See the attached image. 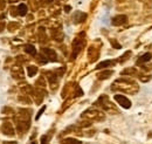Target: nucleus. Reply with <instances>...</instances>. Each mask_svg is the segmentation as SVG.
<instances>
[{"label":"nucleus","mask_w":152,"mask_h":144,"mask_svg":"<svg viewBox=\"0 0 152 144\" xmlns=\"http://www.w3.org/2000/svg\"><path fill=\"white\" fill-rule=\"evenodd\" d=\"M115 101H116L119 106H122L123 108H125V109L131 108V101H130L128 97L123 96V95H115Z\"/></svg>","instance_id":"1"},{"label":"nucleus","mask_w":152,"mask_h":144,"mask_svg":"<svg viewBox=\"0 0 152 144\" xmlns=\"http://www.w3.org/2000/svg\"><path fill=\"white\" fill-rule=\"evenodd\" d=\"M42 53L47 55L48 60H52V61H56V53H55L53 49H49V48H42Z\"/></svg>","instance_id":"2"},{"label":"nucleus","mask_w":152,"mask_h":144,"mask_svg":"<svg viewBox=\"0 0 152 144\" xmlns=\"http://www.w3.org/2000/svg\"><path fill=\"white\" fill-rule=\"evenodd\" d=\"M2 132H4L5 135H8V136H12V135L14 134V132H13V128H12L10 122H5V123L2 124Z\"/></svg>","instance_id":"3"},{"label":"nucleus","mask_w":152,"mask_h":144,"mask_svg":"<svg viewBox=\"0 0 152 144\" xmlns=\"http://www.w3.org/2000/svg\"><path fill=\"white\" fill-rule=\"evenodd\" d=\"M126 22V15H117L113 19V25L115 26H121Z\"/></svg>","instance_id":"4"},{"label":"nucleus","mask_w":152,"mask_h":144,"mask_svg":"<svg viewBox=\"0 0 152 144\" xmlns=\"http://www.w3.org/2000/svg\"><path fill=\"white\" fill-rule=\"evenodd\" d=\"M115 61L114 60H107V61H103V62H99L96 67V69H102V68H105V67H110V66H114Z\"/></svg>","instance_id":"5"},{"label":"nucleus","mask_w":152,"mask_h":144,"mask_svg":"<svg viewBox=\"0 0 152 144\" xmlns=\"http://www.w3.org/2000/svg\"><path fill=\"white\" fill-rule=\"evenodd\" d=\"M151 54L150 53H146V54L142 55L139 59H138V61H137V63H144V62H148V61H150L151 60Z\"/></svg>","instance_id":"6"},{"label":"nucleus","mask_w":152,"mask_h":144,"mask_svg":"<svg viewBox=\"0 0 152 144\" xmlns=\"http://www.w3.org/2000/svg\"><path fill=\"white\" fill-rule=\"evenodd\" d=\"M27 6L25 5V4H20L19 7H18V13H19V15H26L27 14Z\"/></svg>","instance_id":"7"},{"label":"nucleus","mask_w":152,"mask_h":144,"mask_svg":"<svg viewBox=\"0 0 152 144\" xmlns=\"http://www.w3.org/2000/svg\"><path fill=\"white\" fill-rule=\"evenodd\" d=\"M25 52L28 53V54H31V55L37 54V49H35V47L32 46V45H27V46L25 47Z\"/></svg>","instance_id":"8"},{"label":"nucleus","mask_w":152,"mask_h":144,"mask_svg":"<svg viewBox=\"0 0 152 144\" xmlns=\"http://www.w3.org/2000/svg\"><path fill=\"white\" fill-rule=\"evenodd\" d=\"M27 71H28V75H29V76H34V75L38 73V68L34 67V66H32V67H28Z\"/></svg>","instance_id":"9"},{"label":"nucleus","mask_w":152,"mask_h":144,"mask_svg":"<svg viewBox=\"0 0 152 144\" xmlns=\"http://www.w3.org/2000/svg\"><path fill=\"white\" fill-rule=\"evenodd\" d=\"M113 74V72L111 71H108V72H104L102 73V74H99V80H104V79H108V77H110V75Z\"/></svg>","instance_id":"10"},{"label":"nucleus","mask_w":152,"mask_h":144,"mask_svg":"<svg viewBox=\"0 0 152 144\" xmlns=\"http://www.w3.org/2000/svg\"><path fill=\"white\" fill-rule=\"evenodd\" d=\"M63 143L66 144H81L80 141H76V140H73V138H67L63 141Z\"/></svg>","instance_id":"11"},{"label":"nucleus","mask_w":152,"mask_h":144,"mask_svg":"<svg viewBox=\"0 0 152 144\" xmlns=\"http://www.w3.org/2000/svg\"><path fill=\"white\" fill-rule=\"evenodd\" d=\"M45 109H46V106H43L42 108L40 109V111H39V112H38V115H37V117H35V120H39V118H40V116L42 115V112L45 111Z\"/></svg>","instance_id":"12"},{"label":"nucleus","mask_w":152,"mask_h":144,"mask_svg":"<svg viewBox=\"0 0 152 144\" xmlns=\"http://www.w3.org/2000/svg\"><path fill=\"white\" fill-rule=\"evenodd\" d=\"M41 144H47V136L41 137Z\"/></svg>","instance_id":"13"},{"label":"nucleus","mask_w":152,"mask_h":144,"mask_svg":"<svg viewBox=\"0 0 152 144\" xmlns=\"http://www.w3.org/2000/svg\"><path fill=\"white\" fill-rule=\"evenodd\" d=\"M113 45H114V46H115V48H117V49H119V48H122V47H121V45H119V43H116L115 41H113Z\"/></svg>","instance_id":"14"},{"label":"nucleus","mask_w":152,"mask_h":144,"mask_svg":"<svg viewBox=\"0 0 152 144\" xmlns=\"http://www.w3.org/2000/svg\"><path fill=\"white\" fill-rule=\"evenodd\" d=\"M64 11H66L67 13H68V12H70V6H66V7H64Z\"/></svg>","instance_id":"15"},{"label":"nucleus","mask_w":152,"mask_h":144,"mask_svg":"<svg viewBox=\"0 0 152 144\" xmlns=\"http://www.w3.org/2000/svg\"><path fill=\"white\" fill-rule=\"evenodd\" d=\"M15 1H18V0H10V2H15Z\"/></svg>","instance_id":"16"},{"label":"nucleus","mask_w":152,"mask_h":144,"mask_svg":"<svg viewBox=\"0 0 152 144\" xmlns=\"http://www.w3.org/2000/svg\"><path fill=\"white\" fill-rule=\"evenodd\" d=\"M4 144H11V143H10V142H5ZM12 144H17V143H12Z\"/></svg>","instance_id":"17"},{"label":"nucleus","mask_w":152,"mask_h":144,"mask_svg":"<svg viewBox=\"0 0 152 144\" xmlns=\"http://www.w3.org/2000/svg\"><path fill=\"white\" fill-rule=\"evenodd\" d=\"M48 1H53V0H48Z\"/></svg>","instance_id":"18"}]
</instances>
